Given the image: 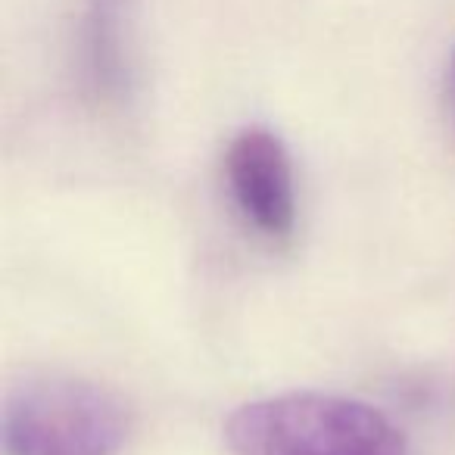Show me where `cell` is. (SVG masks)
<instances>
[{
  "label": "cell",
  "instance_id": "6da1fadb",
  "mask_svg": "<svg viewBox=\"0 0 455 455\" xmlns=\"http://www.w3.org/2000/svg\"><path fill=\"white\" fill-rule=\"evenodd\" d=\"M225 443L235 455H409L403 430L380 409L318 390L241 405L228 418Z\"/></svg>",
  "mask_w": 455,
  "mask_h": 455
},
{
  "label": "cell",
  "instance_id": "7a4b0ae2",
  "mask_svg": "<svg viewBox=\"0 0 455 455\" xmlns=\"http://www.w3.org/2000/svg\"><path fill=\"white\" fill-rule=\"evenodd\" d=\"M7 455H119L132 430L113 390L72 374H32L4 403Z\"/></svg>",
  "mask_w": 455,
  "mask_h": 455
},
{
  "label": "cell",
  "instance_id": "3957f363",
  "mask_svg": "<svg viewBox=\"0 0 455 455\" xmlns=\"http://www.w3.org/2000/svg\"><path fill=\"white\" fill-rule=\"evenodd\" d=\"M228 190L237 212L262 237H291L297 225V184L287 144L272 128L250 125L225 153Z\"/></svg>",
  "mask_w": 455,
  "mask_h": 455
},
{
  "label": "cell",
  "instance_id": "277c9868",
  "mask_svg": "<svg viewBox=\"0 0 455 455\" xmlns=\"http://www.w3.org/2000/svg\"><path fill=\"white\" fill-rule=\"evenodd\" d=\"M452 97H455V60H452Z\"/></svg>",
  "mask_w": 455,
  "mask_h": 455
}]
</instances>
